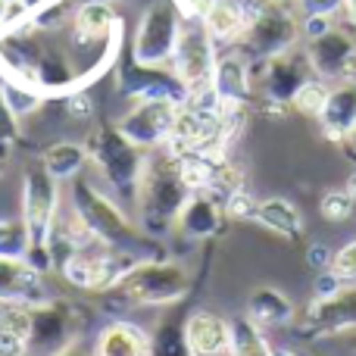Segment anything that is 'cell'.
<instances>
[{
	"label": "cell",
	"instance_id": "6da1fadb",
	"mask_svg": "<svg viewBox=\"0 0 356 356\" xmlns=\"http://www.w3.org/2000/svg\"><path fill=\"white\" fill-rule=\"evenodd\" d=\"M191 188L178 172L175 154H163L147 160L138 184V209H141V228L150 234H166L175 225L181 207L188 203Z\"/></svg>",
	"mask_w": 356,
	"mask_h": 356
},
{
	"label": "cell",
	"instance_id": "7a4b0ae2",
	"mask_svg": "<svg viewBox=\"0 0 356 356\" xmlns=\"http://www.w3.org/2000/svg\"><path fill=\"white\" fill-rule=\"evenodd\" d=\"M191 272L172 259H138L106 294L135 307H172L191 294Z\"/></svg>",
	"mask_w": 356,
	"mask_h": 356
},
{
	"label": "cell",
	"instance_id": "3957f363",
	"mask_svg": "<svg viewBox=\"0 0 356 356\" xmlns=\"http://www.w3.org/2000/svg\"><path fill=\"white\" fill-rule=\"evenodd\" d=\"M56 178L44 166H31L22 178V222L29 225L31 247H29V263L35 266L41 275H47L50 266L56 263L54 250H50V232H54V219L60 213V188Z\"/></svg>",
	"mask_w": 356,
	"mask_h": 356
},
{
	"label": "cell",
	"instance_id": "277c9868",
	"mask_svg": "<svg viewBox=\"0 0 356 356\" xmlns=\"http://www.w3.org/2000/svg\"><path fill=\"white\" fill-rule=\"evenodd\" d=\"M69 207L75 209L81 225H85L88 232H91V238L100 241V244L125 250V253H131V257H135L138 247H144V234L131 225L129 216L106 194H100L85 175L72 178V203H69Z\"/></svg>",
	"mask_w": 356,
	"mask_h": 356
},
{
	"label": "cell",
	"instance_id": "5b68a950",
	"mask_svg": "<svg viewBox=\"0 0 356 356\" xmlns=\"http://www.w3.org/2000/svg\"><path fill=\"white\" fill-rule=\"evenodd\" d=\"M88 154L91 163L100 169V175L119 191V194L138 197V184H141L147 156L141 154L138 144H131L116 125H104L91 135L88 141Z\"/></svg>",
	"mask_w": 356,
	"mask_h": 356
},
{
	"label": "cell",
	"instance_id": "8992f818",
	"mask_svg": "<svg viewBox=\"0 0 356 356\" xmlns=\"http://www.w3.org/2000/svg\"><path fill=\"white\" fill-rule=\"evenodd\" d=\"M131 263H138L131 253L106 247V244H100V241L81 244L56 259L63 278L81 291H110L113 284L125 275V269H129Z\"/></svg>",
	"mask_w": 356,
	"mask_h": 356
},
{
	"label": "cell",
	"instance_id": "52a82bcc",
	"mask_svg": "<svg viewBox=\"0 0 356 356\" xmlns=\"http://www.w3.org/2000/svg\"><path fill=\"white\" fill-rule=\"evenodd\" d=\"M297 38H300V22H297L294 13L284 3L263 0L250 10L247 29L238 44L253 60H269V56H278L284 50L297 47Z\"/></svg>",
	"mask_w": 356,
	"mask_h": 356
},
{
	"label": "cell",
	"instance_id": "ba28073f",
	"mask_svg": "<svg viewBox=\"0 0 356 356\" xmlns=\"http://www.w3.org/2000/svg\"><path fill=\"white\" fill-rule=\"evenodd\" d=\"M181 25H184V19L172 0H154L144 10L141 22H138L131 60L141 63V66H156V69L172 66Z\"/></svg>",
	"mask_w": 356,
	"mask_h": 356
},
{
	"label": "cell",
	"instance_id": "9c48e42d",
	"mask_svg": "<svg viewBox=\"0 0 356 356\" xmlns=\"http://www.w3.org/2000/svg\"><path fill=\"white\" fill-rule=\"evenodd\" d=\"M213 69H216V41L207 31L203 19L194 16L181 25V35H178L172 56V72L184 85V91L194 94L213 85Z\"/></svg>",
	"mask_w": 356,
	"mask_h": 356
},
{
	"label": "cell",
	"instance_id": "30bf717a",
	"mask_svg": "<svg viewBox=\"0 0 356 356\" xmlns=\"http://www.w3.org/2000/svg\"><path fill=\"white\" fill-rule=\"evenodd\" d=\"M313 66H309L307 50H284L278 56H269V60H259V97H263L266 110L284 113L294 100V94L313 79Z\"/></svg>",
	"mask_w": 356,
	"mask_h": 356
},
{
	"label": "cell",
	"instance_id": "8fae6325",
	"mask_svg": "<svg viewBox=\"0 0 356 356\" xmlns=\"http://www.w3.org/2000/svg\"><path fill=\"white\" fill-rule=\"evenodd\" d=\"M297 332L303 338H344L356 332V284H344L334 294L316 297L307 307Z\"/></svg>",
	"mask_w": 356,
	"mask_h": 356
},
{
	"label": "cell",
	"instance_id": "7c38bea8",
	"mask_svg": "<svg viewBox=\"0 0 356 356\" xmlns=\"http://www.w3.org/2000/svg\"><path fill=\"white\" fill-rule=\"evenodd\" d=\"M178 106H181L178 100H166V97L135 100V106L119 119L116 129L122 131L131 144H138L141 150L166 147L169 135H172L175 116H178Z\"/></svg>",
	"mask_w": 356,
	"mask_h": 356
},
{
	"label": "cell",
	"instance_id": "4fadbf2b",
	"mask_svg": "<svg viewBox=\"0 0 356 356\" xmlns=\"http://www.w3.org/2000/svg\"><path fill=\"white\" fill-rule=\"evenodd\" d=\"M307 56L316 79L325 81H356V38L347 29L328 25L322 35H313Z\"/></svg>",
	"mask_w": 356,
	"mask_h": 356
},
{
	"label": "cell",
	"instance_id": "5bb4252c",
	"mask_svg": "<svg viewBox=\"0 0 356 356\" xmlns=\"http://www.w3.org/2000/svg\"><path fill=\"white\" fill-rule=\"evenodd\" d=\"M75 344V316L66 303L60 300H44L31 307V338H29V353L38 356H56Z\"/></svg>",
	"mask_w": 356,
	"mask_h": 356
},
{
	"label": "cell",
	"instance_id": "9a60e30c",
	"mask_svg": "<svg viewBox=\"0 0 356 356\" xmlns=\"http://www.w3.org/2000/svg\"><path fill=\"white\" fill-rule=\"evenodd\" d=\"M119 88L135 100L166 97V100L184 104V97H188V91L175 79V72H166V69H156V66H141V63H131L129 69L119 72Z\"/></svg>",
	"mask_w": 356,
	"mask_h": 356
},
{
	"label": "cell",
	"instance_id": "2e32d148",
	"mask_svg": "<svg viewBox=\"0 0 356 356\" xmlns=\"http://www.w3.org/2000/svg\"><path fill=\"white\" fill-rule=\"evenodd\" d=\"M47 300L44 291V275L29 263V259H10L0 257V303H35Z\"/></svg>",
	"mask_w": 356,
	"mask_h": 356
},
{
	"label": "cell",
	"instance_id": "e0dca14e",
	"mask_svg": "<svg viewBox=\"0 0 356 356\" xmlns=\"http://www.w3.org/2000/svg\"><path fill=\"white\" fill-rule=\"evenodd\" d=\"M184 341H188L191 356H228L232 322L209 309H197L184 319Z\"/></svg>",
	"mask_w": 356,
	"mask_h": 356
},
{
	"label": "cell",
	"instance_id": "ac0fdd59",
	"mask_svg": "<svg viewBox=\"0 0 356 356\" xmlns=\"http://www.w3.org/2000/svg\"><path fill=\"white\" fill-rule=\"evenodd\" d=\"M222 216H225V209H222L219 197L209 191H194L178 213L175 228L191 241H207L222 228Z\"/></svg>",
	"mask_w": 356,
	"mask_h": 356
},
{
	"label": "cell",
	"instance_id": "d6986e66",
	"mask_svg": "<svg viewBox=\"0 0 356 356\" xmlns=\"http://www.w3.org/2000/svg\"><path fill=\"white\" fill-rule=\"evenodd\" d=\"M322 135L334 144H344L356 129V81H338L332 85L325 100V110L319 116Z\"/></svg>",
	"mask_w": 356,
	"mask_h": 356
},
{
	"label": "cell",
	"instance_id": "ffe728a7",
	"mask_svg": "<svg viewBox=\"0 0 356 356\" xmlns=\"http://www.w3.org/2000/svg\"><path fill=\"white\" fill-rule=\"evenodd\" d=\"M116 22L119 19L110 0H85L72 16V44L75 47H97L113 38Z\"/></svg>",
	"mask_w": 356,
	"mask_h": 356
},
{
	"label": "cell",
	"instance_id": "44dd1931",
	"mask_svg": "<svg viewBox=\"0 0 356 356\" xmlns=\"http://www.w3.org/2000/svg\"><path fill=\"white\" fill-rule=\"evenodd\" d=\"M213 91L222 106H247L253 94V75L250 66L241 54H228L216 60L213 69Z\"/></svg>",
	"mask_w": 356,
	"mask_h": 356
},
{
	"label": "cell",
	"instance_id": "7402d4cb",
	"mask_svg": "<svg viewBox=\"0 0 356 356\" xmlns=\"http://www.w3.org/2000/svg\"><path fill=\"white\" fill-rule=\"evenodd\" d=\"M297 316L294 300L284 291L272 288V284H259L247 297V319L257 322L259 328H282L291 325Z\"/></svg>",
	"mask_w": 356,
	"mask_h": 356
},
{
	"label": "cell",
	"instance_id": "603a6c76",
	"mask_svg": "<svg viewBox=\"0 0 356 356\" xmlns=\"http://www.w3.org/2000/svg\"><path fill=\"white\" fill-rule=\"evenodd\" d=\"M94 356H150V334L131 322H110L94 341Z\"/></svg>",
	"mask_w": 356,
	"mask_h": 356
},
{
	"label": "cell",
	"instance_id": "cb8c5ba5",
	"mask_svg": "<svg viewBox=\"0 0 356 356\" xmlns=\"http://www.w3.org/2000/svg\"><path fill=\"white\" fill-rule=\"evenodd\" d=\"M250 10L253 6H244L238 0H213L200 19L207 25V31L213 35V41L232 44V41H241V35H244Z\"/></svg>",
	"mask_w": 356,
	"mask_h": 356
},
{
	"label": "cell",
	"instance_id": "d4e9b609",
	"mask_svg": "<svg viewBox=\"0 0 356 356\" xmlns=\"http://www.w3.org/2000/svg\"><path fill=\"white\" fill-rule=\"evenodd\" d=\"M253 222H259L263 228H269L272 234L284 241H297L303 234V216L284 197H269V200H257L253 209Z\"/></svg>",
	"mask_w": 356,
	"mask_h": 356
},
{
	"label": "cell",
	"instance_id": "484cf974",
	"mask_svg": "<svg viewBox=\"0 0 356 356\" xmlns=\"http://www.w3.org/2000/svg\"><path fill=\"white\" fill-rule=\"evenodd\" d=\"M91 154H88L85 144H72V141H60L44 154L41 166L47 169L56 181H72V178L81 175V169L88 166Z\"/></svg>",
	"mask_w": 356,
	"mask_h": 356
},
{
	"label": "cell",
	"instance_id": "4316f807",
	"mask_svg": "<svg viewBox=\"0 0 356 356\" xmlns=\"http://www.w3.org/2000/svg\"><path fill=\"white\" fill-rule=\"evenodd\" d=\"M31 85H38L41 91H69L75 85V69L66 63V56L60 54H44L38 56L35 69H31Z\"/></svg>",
	"mask_w": 356,
	"mask_h": 356
},
{
	"label": "cell",
	"instance_id": "83f0119b",
	"mask_svg": "<svg viewBox=\"0 0 356 356\" xmlns=\"http://www.w3.org/2000/svg\"><path fill=\"white\" fill-rule=\"evenodd\" d=\"M0 104H3V110L10 113L13 119H25V116H31L35 110H41L44 97H41L38 88L29 85V81L3 79L0 81Z\"/></svg>",
	"mask_w": 356,
	"mask_h": 356
},
{
	"label": "cell",
	"instance_id": "f1b7e54d",
	"mask_svg": "<svg viewBox=\"0 0 356 356\" xmlns=\"http://www.w3.org/2000/svg\"><path fill=\"white\" fill-rule=\"evenodd\" d=\"M228 356H272V344L266 341L263 328L250 322L247 316L232 322V347Z\"/></svg>",
	"mask_w": 356,
	"mask_h": 356
},
{
	"label": "cell",
	"instance_id": "f546056e",
	"mask_svg": "<svg viewBox=\"0 0 356 356\" xmlns=\"http://www.w3.org/2000/svg\"><path fill=\"white\" fill-rule=\"evenodd\" d=\"M150 356H191L184 341V322L178 325L172 319H163L150 334Z\"/></svg>",
	"mask_w": 356,
	"mask_h": 356
},
{
	"label": "cell",
	"instance_id": "4dcf8cb0",
	"mask_svg": "<svg viewBox=\"0 0 356 356\" xmlns=\"http://www.w3.org/2000/svg\"><path fill=\"white\" fill-rule=\"evenodd\" d=\"M29 247H31V234L22 219H0V257L25 259Z\"/></svg>",
	"mask_w": 356,
	"mask_h": 356
},
{
	"label": "cell",
	"instance_id": "1f68e13d",
	"mask_svg": "<svg viewBox=\"0 0 356 356\" xmlns=\"http://www.w3.org/2000/svg\"><path fill=\"white\" fill-rule=\"evenodd\" d=\"M328 91L332 88L325 85V79H309L307 85L300 88V91L294 94V100H291V106H294L300 116H309V119H319L322 110H325V100H328Z\"/></svg>",
	"mask_w": 356,
	"mask_h": 356
},
{
	"label": "cell",
	"instance_id": "d6a6232c",
	"mask_svg": "<svg viewBox=\"0 0 356 356\" xmlns=\"http://www.w3.org/2000/svg\"><path fill=\"white\" fill-rule=\"evenodd\" d=\"M353 209H356V200L350 194H347L344 188H334V191H325L322 194V200H319V213H322V219L325 222H347L353 216Z\"/></svg>",
	"mask_w": 356,
	"mask_h": 356
},
{
	"label": "cell",
	"instance_id": "836d02e7",
	"mask_svg": "<svg viewBox=\"0 0 356 356\" xmlns=\"http://www.w3.org/2000/svg\"><path fill=\"white\" fill-rule=\"evenodd\" d=\"M328 269H332L334 278H341L344 284H356V238L347 241V244L334 253Z\"/></svg>",
	"mask_w": 356,
	"mask_h": 356
},
{
	"label": "cell",
	"instance_id": "e575fe53",
	"mask_svg": "<svg viewBox=\"0 0 356 356\" xmlns=\"http://www.w3.org/2000/svg\"><path fill=\"white\" fill-rule=\"evenodd\" d=\"M303 19H332L344 10V0H294Z\"/></svg>",
	"mask_w": 356,
	"mask_h": 356
},
{
	"label": "cell",
	"instance_id": "d590c367",
	"mask_svg": "<svg viewBox=\"0 0 356 356\" xmlns=\"http://www.w3.org/2000/svg\"><path fill=\"white\" fill-rule=\"evenodd\" d=\"M0 356H29V338L0 325Z\"/></svg>",
	"mask_w": 356,
	"mask_h": 356
},
{
	"label": "cell",
	"instance_id": "8d00e7d4",
	"mask_svg": "<svg viewBox=\"0 0 356 356\" xmlns=\"http://www.w3.org/2000/svg\"><path fill=\"white\" fill-rule=\"evenodd\" d=\"M332 257H334V253L332 250H328V247L325 244H313V247H309V253H307V259H309V266H313V269H328V266H332Z\"/></svg>",
	"mask_w": 356,
	"mask_h": 356
},
{
	"label": "cell",
	"instance_id": "74e56055",
	"mask_svg": "<svg viewBox=\"0 0 356 356\" xmlns=\"http://www.w3.org/2000/svg\"><path fill=\"white\" fill-rule=\"evenodd\" d=\"M66 106H69V113H72V116H79V119L91 116V100H88L85 94H72V97L66 100Z\"/></svg>",
	"mask_w": 356,
	"mask_h": 356
},
{
	"label": "cell",
	"instance_id": "f35d334b",
	"mask_svg": "<svg viewBox=\"0 0 356 356\" xmlns=\"http://www.w3.org/2000/svg\"><path fill=\"white\" fill-rule=\"evenodd\" d=\"M56 356H94V353L81 350V347H79V344H69V347H66V350H60V353H56Z\"/></svg>",
	"mask_w": 356,
	"mask_h": 356
},
{
	"label": "cell",
	"instance_id": "ab89813d",
	"mask_svg": "<svg viewBox=\"0 0 356 356\" xmlns=\"http://www.w3.org/2000/svg\"><path fill=\"white\" fill-rule=\"evenodd\" d=\"M6 13H10V0H0V38L6 31Z\"/></svg>",
	"mask_w": 356,
	"mask_h": 356
},
{
	"label": "cell",
	"instance_id": "60d3db41",
	"mask_svg": "<svg viewBox=\"0 0 356 356\" xmlns=\"http://www.w3.org/2000/svg\"><path fill=\"white\" fill-rule=\"evenodd\" d=\"M344 13H347V19H350V25L356 29V0H344Z\"/></svg>",
	"mask_w": 356,
	"mask_h": 356
},
{
	"label": "cell",
	"instance_id": "b9f144b4",
	"mask_svg": "<svg viewBox=\"0 0 356 356\" xmlns=\"http://www.w3.org/2000/svg\"><path fill=\"white\" fill-rule=\"evenodd\" d=\"M344 191L356 200V172H350V178H347V184H344Z\"/></svg>",
	"mask_w": 356,
	"mask_h": 356
},
{
	"label": "cell",
	"instance_id": "7bdbcfd3",
	"mask_svg": "<svg viewBox=\"0 0 356 356\" xmlns=\"http://www.w3.org/2000/svg\"><path fill=\"white\" fill-rule=\"evenodd\" d=\"M272 356H300V353L288 350V347H272Z\"/></svg>",
	"mask_w": 356,
	"mask_h": 356
},
{
	"label": "cell",
	"instance_id": "ee69618b",
	"mask_svg": "<svg viewBox=\"0 0 356 356\" xmlns=\"http://www.w3.org/2000/svg\"><path fill=\"white\" fill-rule=\"evenodd\" d=\"M344 144H347V147H350V154L356 156V129L350 131V138H347V141H344Z\"/></svg>",
	"mask_w": 356,
	"mask_h": 356
},
{
	"label": "cell",
	"instance_id": "f6af8a7d",
	"mask_svg": "<svg viewBox=\"0 0 356 356\" xmlns=\"http://www.w3.org/2000/svg\"><path fill=\"white\" fill-rule=\"evenodd\" d=\"M347 341H350V347H353V353H356V332H350V334H344Z\"/></svg>",
	"mask_w": 356,
	"mask_h": 356
},
{
	"label": "cell",
	"instance_id": "bcb514c9",
	"mask_svg": "<svg viewBox=\"0 0 356 356\" xmlns=\"http://www.w3.org/2000/svg\"><path fill=\"white\" fill-rule=\"evenodd\" d=\"M272 3H291V0H272Z\"/></svg>",
	"mask_w": 356,
	"mask_h": 356
}]
</instances>
